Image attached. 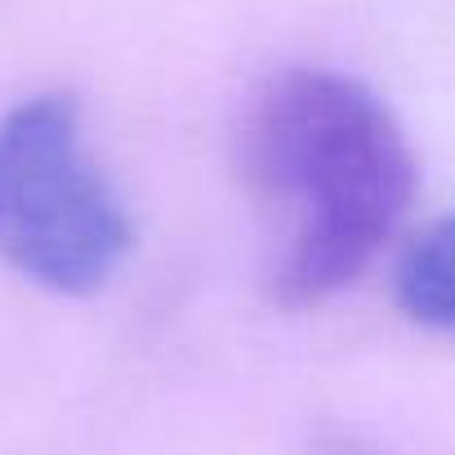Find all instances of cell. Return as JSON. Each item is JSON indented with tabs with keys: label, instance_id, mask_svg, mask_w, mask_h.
<instances>
[{
	"label": "cell",
	"instance_id": "cell-1",
	"mask_svg": "<svg viewBox=\"0 0 455 455\" xmlns=\"http://www.w3.org/2000/svg\"><path fill=\"white\" fill-rule=\"evenodd\" d=\"M242 161L273 223V295L317 308L357 282L411 210L419 165L393 108L331 68L277 72L251 103Z\"/></svg>",
	"mask_w": 455,
	"mask_h": 455
},
{
	"label": "cell",
	"instance_id": "cell-2",
	"mask_svg": "<svg viewBox=\"0 0 455 455\" xmlns=\"http://www.w3.org/2000/svg\"><path fill=\"white\" fill-rule=\"evenodd\" d=\"M134 223L81 134L72 94L0 116V264L59 295H94L125 264Z\"/></svg>",
	"mask_w": 455,
	"mask_h": 455
},
{
	"label": "cell",
	"instance_id": "cell-3",
	"mask_svg": "<svg viewBox=\"0 0 455 455\" xmlns=\"http://www.w3.org/2000/svg\"><path fill=\"white\" fill-rule=\"evenodd\" d=\"M393 295L411 322L455 335V214L433 219L402 246Z\"/></svg>",
	"mask_w": 455,
	"mask_h": 455
},
{
	"label": "cell",
	"instance_id": "cell-4",
	"mask_svg": "<svg viewBox=\"0 0 455 455\" xmlns=\"http://www.w3.org/2000/svg\"><path fill=\"white\" fill-rule=\"evenodd\" d=\"M322 455H379V451H371L353 437H331V442H322Z\"/></svg>",
	"mask_w": 455,
	"mask_h": 455
}]
</instances>
